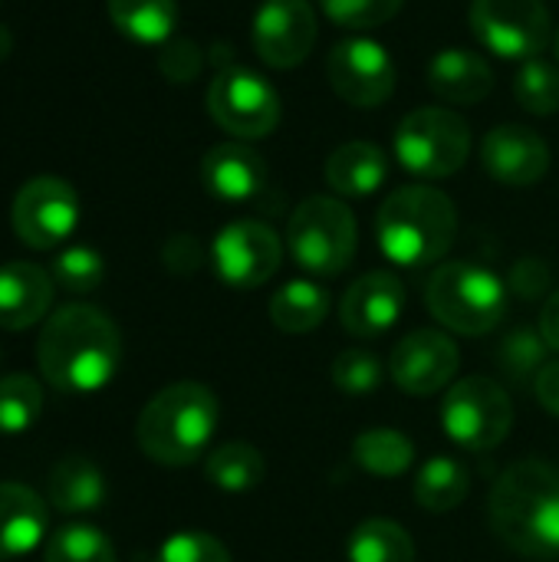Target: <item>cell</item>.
Returning <instances> with one entry per match:
<instances>
[{"mask_svg": "<svg viewBox=\"0 0 559 562\" xmlns=\"http://www.w3.org/2000/svg\"><path fill=\"white\" fill-rule=\"evenodd\" d=\"M36 366L59 392H99L122 366V336L102 310L69 303L46 319L36 339Z\"/></svg>", "mask_w": 559, "mask_h": 562, "instance_id": "cell-1", "label": "cell"}, {"mask_svg": "<svg viewBox=\"0 0 559 562\" xmlns=\"http://www.w3.org/2000/svg\"><path fill=\"white\" fill-rule=\"evenodd\" d=\"M491 527L517 557L559 560V474L544 461L511 464L488 501Z\"/></svg>", "mask_w": 559, "mask_h": 562, "instance_id": "cell-2", "label": "cell"}, {"mask_svg": "<svg viewBox=\"0 0 559 562\" xmlns=\"http://www.w3.org/2000/svg\"><path fill=\"white\" fill-rule=\"evenodd\" d=\"M458 234L455 201L432 184H405L385 198L376 214L382 254L399 267L438 263Z\"/></svg>", "mask_w": 559, "mask_h": 562, "instance_id": "cell-3", "label": "cell"}, {"mask_svg": "<svg viewBox=\"0 0 559 562\" xmlns=\"http://www.w3.org/2000/svg\"><path fill=\"white\" fill-rule=\"evenodd\" d=\"M217 431V398L201 382H175L161 389L138 415L135 438L148 461L185 468L198 461Z\"/></svg>", "mask_w": 559, "mask_h": 562, "instance_id": "cell-4", "label": "cell"}, {"mask_svg": "<svg viewBox=\"0 0 559 562\" xmlns=\"http://www.w3.org/2000/svg\"><path fill=\"white\" fill-rule=\"evenodd\" d=\"M425 303L432 316L451 333L484 336L497 329L507 313V286L488 267L455 260L428 277Z\"/></svg>", "mask_w": 559, "mask_h": 562, "instance_id": "cell-5", "label": "cell"}, {"mask_svg": "<svg viewBox=\"0 0 559 562\" xmlns=\"http://www.w3.org/2000/svg\"><path fill=\"white\" fill-rule=\"evenodd\" d=\"M356 244V217L336 198H306L287 227V247L293 260L316 277H339L353 263Z\"/></svg>", "mask_w": 559, "mask_h": 562, "instance_id": "cell-6", "label": "cell"}, {"mask_svg": "<svg viewBox=\"0 0 559 562\" xmlns=\"http://www.w3.org/2000/svg\"><path fill=\"white\" fill-rule=\"evenodd\" d=\"M395 155L402 168L412 171L415 178H448L471 155V128L451 109H415L402 119L395 132Z\"/></svg>", "mask_w": 559, "mask_h": 562, "instance_id": "cell-7", "label": "cell"}, {"mask_svg": "<svg viewBox=\"0 0 559 562\" xmlns=\"http://www.w3.org/2000/svg\"><path fill=\"white\" fill-rule=\"evenodd\" d=\"M445 435L465 451H494L514 428V405L504 385L484 375L461 379L448 389L441 402Z\"/></svg>", "mask_w": 559, "mask_h": 562, "instance_id": "cell-8", "label": "cell"}, {"mask_svg": "<svg viewBox=\"0 0 559 562\" xmlns=\"http://www.w3.org/2000/svg\"><path fill=\"white\" fill-rule=\"evenodd\" d=\"M208 112L237 138H264L280 122V95L254 69L227 66L208 86Z\"/></svg>", "mask_w": 559, "mask_h": 562, "instance_id": "cell-9", "label": "cell"}, {"mask_svg": "<svg viewBox=\"0 0 559 562\" xmlns=\"http://www.w3.org/2000/svg\"><path fill=\"white\" fill-rule=\"evenodd\" d=\"M468 16L478 43L504 59H537L550 43L544 0H474Z\"/></svg>", "mask_w": 559, "mask_h": 562, "instance_id": "cell-10", "label": "cell"}, {"mask_svg": "<svg viewBox=\"0 0 559 562\" xmlns=\"http://www.w3.org/2000/svg\"><path fill=\"white\" fill-rule=\"evenodd\" d=\"M76 221H79V198L69 181L53 175L30 178L16 191L10 207L13 234L33 250L59 247L76 231Z\"/></svg>", "mask_w": 559, "mask_h": 562, "instance_id": "cell-11", "label": "cell"}, {"mask_svg": "<svg viewBox=\"0 0 559 562\" xmlns=\"http://www.w3.org/2000/svg\"><path fill=\"white\" fill-rule=\"evenodd\" d=\"M211 260L217 277L234 290L264 286L283 260V244L270 224L260 221H234L227 224L211 247Z\"/></svg>", "mask_w": 559, "mask_h": 562, "instance_id": "cell-12", "label": "cell"}, {"mask_svg": "<svg viewBox=\"0 0 559 562\" xmlns=\"http://www.w3.org/2000/svg\"><path fill=\"white\" fill-rule=\"evenodd\" d=\"M326 76L333 92L356 105V109H376L382 105L395 89V63L392 56L372 43V40H343L326 56Z\"/></svg>", "mask_w": 559, "mask_h": 562, "instance_id": "cell-13", "label": "cell"}, {"mask_svg": "<svg viewBox=\"0 0 559 562\" xmlns=\"http://www.w3.org/2000/svg\"><path fill=\"white\" fill-rule=\"evenodd\" d=\"M316 43V13L306 0H264L254 16L257 56L273 69L300 66Z\"/></svg>", "mask_w": 559, "mask_h": 562, "instance_id": "cell-14", "label": "cell"}, {"mask_svg": "<svg viewBox=\"0 0 559 562\" xmlns=\"http://www.w3.org/2000/svg\"><path fill=\"white\" fill-rule=\"evenodd\" d=\"M458 346L438 329L409 333L389 359L392 382L409 395H435L451 385L458 372Z\"/></svg>", "mask_w": 559, "mask_h": 562, "instance_id": "cell-15", "label": "cell"}, {"mask_svg": "<svg viewBox=\"0 0 559 562\" xmlns=\"http://www.w3.org/2000/svg\"><path fill=\"white\" fill-rule=\"evenodd\" d=\"M481 161L488 175L507 188H530L550 168L547 142L524 125H497L481 142Z\"/></svg>", "mask_w": 559, "mask_h": 562, "instance_id": "cell-16", "label": "cell"}, {"mask_svg": "<svg viewBox=\"0 0 559 562\" xmlns=\"http://www.w3.org/2000/svg\"><path fill=\"white\" fill-rule=\"evenodd\" d=\"M402 310H405L402 280L389 270H372L346 290L339 303V323L346 333L359 339H372L389 333L399 323Z\"/></svg>", "mask_w": 559, "mask_h": 562, "instance_id": "cell-17", "label": "cell"}, {"mask_svg": "<svg viewBox=\"0 0 559 562\" xmlns=\"http://www.w3.org/2000/svg\"><path fill=\"white\" fill-rule=\"evenodd\" d=\"M201 181L214 198L227 204H241V201H254L267 188V165L250 145L224 142L204 155Z\"/></svg>", "mask_w": 559, "mask_h": 562, "instance_id": "cell-18", "label": "cell"}, {"mask_svg": "<svg viewBox=\"0 0 559 562\" xmlns=\"http://www.w3.org/2000/svg\"><path fill=\"white\" fill-rule=\"evenodd\" d=\"M56 280L36 263L13 260L0 267V329H26L53 303Z\"/></svg>", "mask_w": 559, "mask_h": 562, "instance_id": "cell-19", "label": "cell"}, {"mask_svg": "<svg viewBox=\"0 0 559 562\" xmlns=\"http://www.w3.org/2000/svg\"><path fill=\"white\" fill-rule=\"evenodd\" d=\"M428 86L438 99L455 105H478L494 89V69L474 49L451 46L428 63Z\"/></svg>", "mask_w": 559, "mask_h": 562, "instance_id": "cell-20", "label": "cell"}, {"mask_svg": "<svg viewBox=\"0 0 559 562\" xmlns=\"http://www.w3.org/2000/svg\"><path fill=\"white\" fill-rule=\"evenodd\" d=\"M46 507L43 497L23 484H0V562L20 560L43 543Z\"/></svg>", "mask_w": 559, "mask_h": 562, "instance_id": "cell-21", "label": "cell"}, {"mask_svg": "<svg viewBox=\"0 0 559 562\" xmlns=\"http://www.w3.org/2000/svg\"><path fill=\"white\" fill-rule=\"evenodd\" d=\"M46 497L59 514H92L105 504V477L82 454L59 458L46 477Z\"/></svg>", "mask_w": 559, "mask_h": 562, "instance_id": "cell-22", "label": "cell"}, {"mask_svg": "<svg viewBox=\"0 0 559 562\" xmlns=\"http://www.w3.org/2000/svg\"><path fill=\"white\" fill-rule=\"evenodd\" d=\"M389 178L385 151L372 142H349L339 145L326 158V181L336 194L346 198H369Z\"/></svg>", "mask_w": 559, "mask_h": 562, "instance_id": "cell-23", "label": "cell"}, {"mask_svg": "<svg viewBox=\"0 0 559 562\" xmlns=\"http://www.w3.org/2000/svg\"><path fill=\"white\" fill-rule=\"evenodd\" d=\"M471 471L448 454H435L415 477V501L428 514H451L468 501Z\"/></svg>", "mask_w": 559, "mask_h": 562, "instance_id": "cell-24", "label": "cell"}, {"mask_svg": "<svg viewBox=\"0 0 559 562\" xmlns=\"http://www.w3.org/2000/svg\"><path fill=\"white\" fill-rule=\"evenodd\" d=\"M329 316V293L310 280H293L287 286H280L270 300V323L280 333H313L323 326V319Z\"/></svg>", "mask_w": 559, "mask_h": 562, "instance_id": "cell-25", "label": "cell"}, {"mask_svg": "<svg viewBox=\"0 0 559 562\" xmlns=\"http://www.w3.org/2000/svg\"><path fill=\"white\" fill-rule=\"evenodd\" d=\"M264 474H267L264 454L244 441L221 445L204 461V477L224 494H247L264 481Z\"/></svg>", "mask_w": 559, "mask_h": 562, "instance_id": "cell-26", "label": "cell"}, {"mask_svg": "<svg viewBox=\"0 0 559 562\" xmlns=\"http://www.w3.org/2000/svg\"><path fill=\"white\" fill-rule=\"evenodd\" d=\"M353 461L376 477H399L415 461V445L395 428H369L353 441Z\"/></svg>", "mask_w": 559, "mask_h": 562, "instance_id": "cell-27", "label": "cell"}, {"mask_svg": "<svg viewBox=\"0 0 559 562\" xmlns=\"http://www.w3.org/2000/svg\"><path fill=\"white\" fill-rule=\"evenodd\" d=\"M112 23L135 43H165L178 23L175 0H109Z\"/></svg>", "mask_w": 559, "mask_h": 562, "instance_id": "cell-28", "label": "cell"}, {"mask_svg": "<svg viewBox=\"0 0 559 562\" xmlns=\"http://www.w3.org/2000/svg\"><path fill=\"white\" fill-rule=\"evenodd\" d=\"M349 562H415V543L395 520H366L346 543Z\"/></svg>", "mask_w": 559, "mask_h": 562, "instance_id": "cell-29", "label": "cell"}, {"mask_svg": "<svg viewBox=\"0 0 559 562\" xmlns=\"http://www.w3.org/2000/svg\"><path fill=\"white\" fill-rule=\"evenodd\" d=\"M43 415V389L33 375L0 379V435H23Z\"/></svg>", "mask_w": 559, "mask_h": 562, "instance_id": "cell-30", "label": "cell"}, {"mask_svg": "<svg viewBox=\"0 0 559 562\" xmlns=\"http://www.w3.org/2000/svg\"><path fill=\"white\" fill-rule=\"evenodd\" d=\"M43 562H115V547L102 530L72 524L46 540Z\"/></svg>", "mask_w": 559, "mask_h": 562, "instance_id": "cell-31", "label": "cell"}, {"mask_svg": "<svg viewBox=\"0 0 559 562\" xmlns=\"http://www.w3.org/2000/svg\"><path fill=\"white\" fill-rule=\"evenodd\" d=\"M514 95L530 115H554L559 109V69L544 59H527L514 79Z\"/></svg>", "mask_w": 559, "mask_h": 562, "instance_id": "cell-32", "label": "cell"}, {"mask_svg": "<svg viewBox=\"0 0 559 562\" xmlns=\"http://www.w3.org/2000/svg\"><path fill=\"white\" fill-rule=\"evenodd\" d=\"M105 277V263L92 247H66L53 260V280L69 293H92Z\"/></svg>", "mask_w": 559, "mask_h": 562, "instance_id": "cell-33", "label": "cell"}, {"mask_svg": "<svg viewBox=\"0 0 559 562\" xmlns=\"http://www.w3.org/2000/svg\"><path fill=\"white\" fill-rule=\"evenodd\" d=\"M547 349H550V346L544 342V336H537V333H530V329H514V333L504 336V342H501V349H497V362H501V369H504L507 375H514L517 382H524L527 375L537 379Z\"/></svg>", "mask_w": 559, "mask_h": 562, "instance_id": "cell-34", "label": "cell"}, {"mask_svg": "<svg viewBox=\"0 0 559 562\" xmlns=\"http://www.w3.org/2000/svg\"><path fill=\"white\" fill-rule=\"evenodd\" d=\"M333 382L346 395H369L382 385V362L369 349H346L333 362Z\"/></svg>", "mask_w": 559, "mask_h": 562, "instance_id": "cell-35", "label": "cell"}, {"mask_svg": "<svg viewBox=\"0 0 559 562\" xmlns=\"http://www.w3.org/2000/svg\"><path fill=\"white\" fill-rule=\"evenodd\" d=\"M405 0H320L323 13L349 30H372L389 23Z\"/></svg>", "mask_w": 559, "mask_h": 562, "instance_id": "cell-36", "label": "cell"}, {"mask_svg": "<svg viewBox=\"0 0 559 562\" xmlns=\"http://www.w3.org/2000/svg\"><path fill=\"white\" fill-rule=\"evenodd\" d=\"M155 562H231V553L217 537L201 530H185L158 547Z\"/></svg>", "mask_w": 559, "mask_h": 562, "instance_id": "cell-37", "label": "cell"}, {"mask_svg": "<svg viewBox=\"0 0 559 562\" xmlns=\"http://www.w3.org/2000/svg\"><path fill=\"white\" fill-rule=\"evenodd\" d=\"M158 66L171 82H188L201 72V53L191 40H175V43H165Z\"/></svg>", "mask_w": 559, "mask_h": 562, "instance_id": "cell-38", "label": "cell"}, {"mask_svg": "<svg viewBox=\"0 0 559 562\" xmlns=\"http://www.w3.org/2000/svg\"><path fill=\"white\" fill-rule=\"evenodd\" d=\"M161 257H165V267H168L171 273H181V277H185V273H194V270L201 267V247H198V240L188 237V234L171 237V240L165 244Z\"/></svg>", "mask_w": 559, "mask_h": 562, "instance_id": "cell-39", "label": "cell"}, {"mask_svg": "<svg viewBox=\"0 0 559 562\" xmlns=\"http://www.w3.org/2000/svg\"><path fill=\"white\" fill-rule=\"evenodd\" d=\"M550 273L540 260H521L511 273V286L521 293V296H540V290L547 286Z\"/></svg>", "mask_w": 559, "mask_h": 562, "instance_id": "cell-40", "label": "cell"}, {"mask_svg": "<svg viewBox=\"0 0 559 562\" xmlns=\"http://www.w3.org/2000/svg\"><path fill=\"white\" fill-rule=\"evenodd\" d=\"M534 395L544 405V412L559 418V359L540 369V375L534 379Z\"/></svg>", "mask_w": 559, "mask_h": 562, "instance_id": "cell-41", "label": "cell"}, {"mask_svg": "<svg viewBox=\"0 0 559 562\" xmlns=\"http://www.w3.org/2000/svg\"><path fill=\"white\" fill-rule=\"evenodd\" d=\"M540 336L550 349L559 352V290L544 303V313H540Z\"/></svg>", "mask_w": 559, "mask_h": 562, "instance_id": "cell-42", "label": "cell"}, {"mask_svg": "<svg viewBox=\"0 0 559 562\" xmlns=\"http://www.w3.org/2000/svg\"><path fill=\"white\" fill-rule=\"evenodd\" d=\"M10 46H13V40H10V30H3V26H0V59H7Z\"/></svg>", "mask_w": 559, "mask_h": 562, "instance_id": "cell-43", "label": "cell"}, {"mask_svg": "<svg viewBox=\"0 0 559 562\" xmlns=\"http://www.w3.org/2000/svg\"><path fill=\"white\" fill-rule=\"evenodd\" d=\"M557 59H559V33H557Z\"/></svg>", "mask_w": 559, "mask_h": 562, "instance_id": "cell-44", "label": "cell"}]
</instances>
